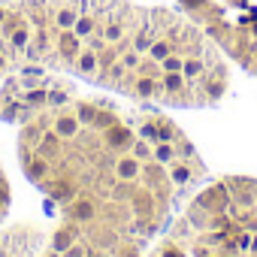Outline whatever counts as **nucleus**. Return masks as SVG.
<instances>
[{
  "mask_svg": "<svg viewBox=\"0 0 257 257\" xmlns=\"http://www.w3.org/2000/svg\"><path fill=\"white\" fill-rule=\"evenodd\" d=\"M34 152H37L40 158H46V161H58L61 152H64V137H58L55 131H46V134L34 143Z\"/></svg>",
  "mask_w": 257,
  "mask_h": 257,
  "instance_id": "39448f33",
  "label": "nucleus"
},
{
  "mask_svg": "<svg viewBox=\"0 0 257 257\" xmlns=\"http://www.w3.org/2000/svg\"><path fill=\"white\" fill-rule=\"evenodd\" d=\"M134 131L131 127H124L121 121L118 124H112L109 131H103V146L109 149V152H131V146H134Z\"/></svg>",
  "mask_w": 257,
  "mask_h": 257,
  "instance_id": "7ed1b4c3",
  "label": "nucleus"
},
{
  "mask_svg": "<svg viewBox=\"0 0 257 257\" xmlns=\"http://www.w3.org/2000/svg\"><path fill=\"white\" fill-rule=\"evenodd\" d=\"M25 94V103H28V109H43V106H49V88H25L22 91Z\"/></svg>",
  "mask_w": 257,
  "mask_h": 257,
  "instance_id": "f3484780",
  "label": "nucleus"
},
{
  "mask_svg": "<svg viewBox=\"0 0 257 257\" xmlns=\"http://www.w3.org/2000/svg\"><path fill=\"white\" fill-rule=\"evenodd\" d=\"M46 257H61V254H58V251H49V254H46Z\"/></svg>",
  "mask_w": 257,
  "mask_h": 257,
  "instance_id": "c85d7f7f",
  "label": "nucleus"
},
{
  "mask_svg": "<svg viewBox=\"0 0 257 257\" xmlns=\"http://www.w3.org/2000/svg\"><path fill=\"white\" fill-rule=\"evenodd\" d=\"M182 67H185V55H179V52H173L170 58L161 61V70L164 73H182Z\"/></svg>",
  "mask_w": 257,
  "mask_h": 257,
  "instance_id": "412c9836",
  "label": "nucleus"
},
{
  "mask_svg": "<svg viewBox=\"0 0 257 257\" xmlns=\"http://www.w3.org/2000/svg\"><path fill=\"white\" fill-rule=\"evenodd\" d=\"M91 257H112V254H103V251H97V254H91Z\"/></svg>",
  "mask_w": 257,
  "mask_h": 257,
  "instance_id": "cd10ccee",
  "label": "nucleus"
},
{
  "mask_svg": "<svg viewBox=\"0 0 257 257\" xmlns=\"http://www.w3.org/2000/svg\"><path fill=\"white\" fill-rule=\"evenodd\" d=\"M73 70L79 73V76H97V70H100V58H97V52L94 49H88V46H82V52L76 55V61H73Z\"/></svg>",
  "mask_w": 257,
  "mask_h": 257,
  "instance_id": "9d476101",
  "label": "nucleus"
},
{
  "mask_svg": "<svg viewBox=\"0 0 257 257\" xmlns=\"http://www.w3.org/2000/svg\"><path fill=\"white\" fill-rule=\"evenodd\" d=\"M185 88H188L185 73H164V76H161V91H167V94H182Z\"/></svg>",
  "mask_w": 257,
  "mask_h": 257,
  "instance_id": "2eb2a0df",
  "label": "nucleus"
},
{
  "mask_svg": "<svg viewBox=\"0 0 257 257\" xmlns=\"http://www.w3.org/2000/svg\"><path fill=\"white\" fill-rule=\"evenodd\" d=\"M143 173V161H137L134 155H121L115 161V179L118 182H140Z\"/></svg>",
  "mask_w": 257,
  "mask_h": 257,
  "instance_id": "1a4fd4ad",
  "label": "nucleus"
},
{
  "mask_svg": "<svg viewBox=\"0 0 257 257\" xmlns=\"http://www.w3.org/2000/svg\"><path fill=\"white\" fill-rule=\"evenodd\" d=\"M176 158H179V149H176L173 143H155V158H152V161H158V164L170 167Z\"/></svg>",
  "mask_w": 257,
  "mask_h": 257,
  "instance_id": "a211bd4d",
  "label": "nucleus"
},
{
  "mask_svg": "<svg viewBox=\"0 0 257 257\" xmlns=\"http://www.w3.org/2000/svg\"><path fill=\"white\" fill-rule=\"evenodd\" d=\"M52 131L58 137H64V140H76L79 131H82V121L76 118V112H58L52 118Z\"/></svg>",
  "mask_w": 257,
  "mask_h": 257,
  "instance_id": "423d86ee",
  "label": "nucleus"
},
{
  "mask_svg": "<svg viewBox=\"0 0 257 257\" xmlns=\"http://www.w3.org/2000/svg\"><path fill=\"white\" fill-rule=\"evenodd\" d=\"M140 137L149 140V143H161V127H158V121H146L140 127Z\"/></svg>",
  "mask_w": 257,
  "mask_h": 257,
  "instance_id": "5701e85b",
  "label": "nucleus"
},
{
  "mask_svg": "<svg viewBox=\"0 0 257 257\" xmlns=\"http://www.w3.org/2000/svg\"><path fill=\"white\" fill-rule=\"evenodd\" d=\"M236 194H233V203L236 206H254L257 203V182H242V185H233Z\"/></svg>",
  "mask_w": 257,
  "mask_h": 257,
  "instance_id": "4468645a",
  "label": "nucleus"
},
{
  "mask_svg": "<svg viewBox=\"0 0 257 257\" xmlns=\"http://www.w3.org/2000/svg\"><path fill=\"white\" fill-rule=\"evenodd\" d=\"M167 179L176 185V188H185V185H191L194 182V170H191V164L188 161H173L170 164V170H167Z\"/></svg>",
  "mask_w": 257,
  "mask_h": 257,
  "instance_id": "f8f14e48",
  "label": "nucleus"
},
{
  "mask_svg": "<svg viewBox=\"0 0 257 257\" xmlns=\"http://www.w3.org/2000/svg\"><path fill=\"white\" fill-rule=\"evenodd\" d=\"M82 40L73 34V31H58L55 34V55L61 58V64H70L73 67V61H76V55L82 52Z\"/></svg>",
  "mask_w": 257,
  "mask_h": 257,
  "instance_id": "f03ea898",
  "label": "nucleus"
},
{
  "mask_svg": "<svg viewBox=\"0 0 257 257\" xmlns=\"http://www.w3.org/2000/svg\"><path fill=\"white\" fill-rule=\"evenodd\" d=\"M76 239H79V224H76V221H70V224H64V227H58V230L52 233V251L64 254Z\"/></svg>",
  "mask_w": 257,
  "mask_h": 257,
  "instance_id": "9b49d317",
  "label": "nucleus"
},
{
  "mask_svg": "<svg viewBox=\"0 0 257 257\" xmlns=\"http://www.w3.org/2000/svg\"><path fill=\"white\" fill-rule=\"evenodd\" d=\"M112 124H118V115H115V112H109V109H97V118H94V124H91L94 131H100V134H103V131H109Z\"/></svg>",
  "mask_w": 257,
  "mask_h": 257,
  "instance_id": "aec40b11",
  "label": "nucleus"
},
{
  "mask_svg": "<svg viewBox=\"0 0 257 257\" xmlns=\"http://www.w3.org/2000/svg\"><path fill=\"white\" fill-rule=\"evenodd\" d=\"M76 118H79L82 124H88V127H91V124H94V118H97V106H94V103H79V106H76Z\"/></svg>",
  "mask_w": 257,
  "mask_h": 257,
  "instance_id": "4be33fe9",
  "label": "nucleus"
},
{
  "mask_svg": "<svg viewBox=\"0 0 257 257\" xmlns=\"http://www.w3.org/2000/svg\"><path fill=\"white\" fill-rule=\"evenodd\" d=\"M124 91H131L137 100H152V97L161 94V79L152 76V73H140V76H134V82L127 85Z\"/></svg>",
  "mask_w": 257,
  "mask_h": 257,
  "instance_id": "20e7f679",
  "label": "nucleus"
},
{
  "mask_svg": "<svg viewBox=\"0 0 257 257\" xmlns=\"http://www.w3.org/2000/svg\"><path fill=\"white\" fill-rule=\"evenodd\" d=\"M161 257H185V254H182V251H179L176 245H167V248L161 251Z\"/></svg>",
  "mask_w": 257,
  "mask_h": 257,
  "instance_id": "bb28decb",
  "label": "nucleus"
},
{
  "mask_svg": "<svg viewBox=\"0 0 257 257\" xmlns=\"http://www.w3.org/2000/svg\"><path fill=\"white\" fill-rule=\"evenodd\" d=\"M127 200H131V209H134V215L140 221L152 218L155 209H158V197H155V191L149 185H134V191H131V197H127Z\"/></svg>",
  "mask_w": 257,
  "mask_h": 257,
  "instance_id": "f257e3e1",
  "label": "nucleus"
},
{
  "mask_svg": "<svg viewBox=\"0 0 257 257\" xmlns=\"http://www.w3.org/2000/svg\"><path fill=\"white\" fill-rule=\"evenodd\" d=\"M67 218L70 221H76V224H91L94 218H97V203L94 200H73V203H67Z\"/></svg>",
  "mask_w": 257,
  "mask_h": 257,
  "instance_id": "6e6552de",
  "label": "nucleus"
},
{
  "mask_svg": "<svg viewBox=\"0 0 257 257\" xmlns=\"http://www.w3.org/2000/svg\"><path fill=\"white\" fill-rule=\"evenodd\" d=\"M61 257H91V248H88L85 242H79V239H76V242L61 254Z\"/></svg>",
  "mask_w": 257,
  "mask_h": 257,
  "instance_id": "393cba45",
  "label": "nucleus"
},
{
  "mask_svg": "<svg viewBox=\"0 0 257 257\" xmlns=\"http://www.w3.org/2000/svg\"><path fill=\"white\" fill-rule=\"evenodd\" d=\"M182 73H185L188 82H191V79H200V76H206V61H203L200 55H185V67H182Z\"/></svg>",
  "mask_w": 257,
  "mask_h": 257,
  "instance_id": "dca6fc26",
  "label": "nucleus"
},
{
  "mask_svg": "<svg viewBox=\"0 0 257 257\" xmlns=\"http://www.w3.org/2000/svg\"><path fill=\"white\" fill-rule=\"evenodd\" d=\"M112 257H140V251H137V245H131V242H121V245L112 251Z\"/></svg>",
  "mask_w": 257,
  "mask_h": 257,
  "instance_id": "a878e982",
  "label": "nucleus"
},
{
  "mask_svg": "<svg viewBox=\"0 0 257 257\" xmlns=\"http://www.w3.org/2000/svg\"><path fill=\"white\" fill-rule=\"evenodd\" d=\"M40 188H46L58 203H73L76 197H79V185L76 182H70V179H64V182H52V179H46V182H40Z\"/></svg>",
  "mask_w": 257,
  "mask_h": 257,
  "instance_id": "0eeeda50",
  "label": "nucleus"
},
{
  "mask_svg": "<svg viewBox=\"0 0 257 257\" xmlns=\"http://www.w3.org/2000/svg\"><path fill=\"white\" fill-rule=\"evenodd\" d=\"M164 179H167L164 164H158V161H146V164H143V173H140V182H143V185L155 188V185H161Z\"/></svg>",
  "mask_w": 257,
  "mask_h": 257,
  "instance_id": "ddd939ff",
  "label": "nucleus"
},
{
  "mask_svg": "<svg viewBox=\"0 0 257 257\" xmlns=\"http://www.w3.org/2000/svg\"><path fill=\"white\" fill-rule=\"evenodd\" d=\"M67 100H70L67 91H61V88H49V109H61V106H67Z\"/></svg>",
  "mask_w": 257,
  "mask_h": 257,
  "instance_id": "b1692460",
  "label": "nucleus"
},
{
  "mask_svg": "<svg viewBox=\"0 0 257 257\" xmlns=\"http://www.w3.org/2000/svg\"><path fill=\"white\" fill-rule=\"evenodd\" d=\"M131 155L137 158V161H152L155 158V143H149V140H143V137H137L134 140V146H131Z\"/></svg>",
  "mask_w": 257,
  "mask_h": 257,
  "instance_id": "6ab92c4d",
  "label": "nucleus"
}]
</instances>
